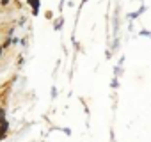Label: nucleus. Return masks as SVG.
I'll use <instances>...</instances> for the list:
<instances>
[{
  "label": "nucleus",
  "instance_id": "f257e3e1",
  "mask_svg": "<svg viewBox=\"0 0 151 142\" xmlns=\"http://www.w3.org/2000/svg\"><path fill=\"white\" fill-rule=\"evenodd\" d=\"M30 6L34 7V11H37V7H39V0H30Z\"/></svg>",
  "mask_w": 151,
  "mask_h": 142
},
{
  "label": "nucleus",
  "instance_id": "f03ea898",
  "mask_svg": "<svg viewBox=\"0 0 151 142\" xmlns=\"http://www.w3.org/2000/svg\"><path fill=\"white\" fill-rule=\"evenodd\" d=\"M2 114H4V108H0V115H2Z\"/></svg>",
  "mask_w": 151,
  "mask_h": 142
}]
</instances>
